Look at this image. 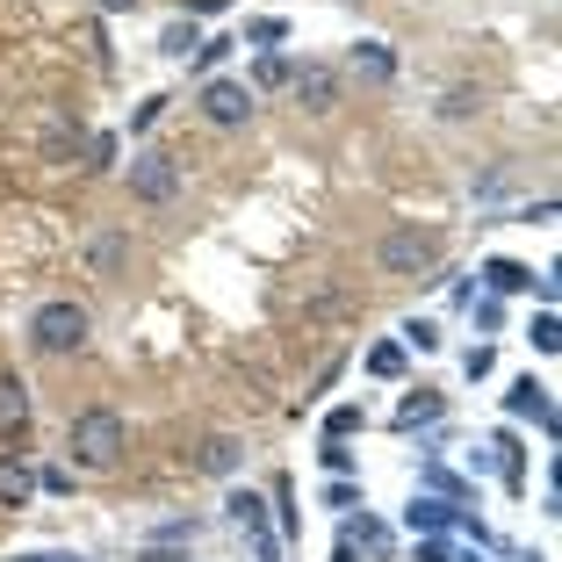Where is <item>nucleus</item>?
<instances>
[{
  "mask_svg": "<svg viewBox=\"0 0 562 562\" xmlns=\"http://www.w3.org/2000/svg\"><path fill=\"white\" fill-rule=\"evenodd\" d=\"M224 519H232V527H246V533H267V497L232 491V497H224Z\"/></svg>",
  "mask_w": 562,
  "mask_h": 562,
  "instance_id": "nucleus-13",
  "label": "nucleus"
},
{
  "mask_svg": "<svg viewBox=\"0 0 562 562\" xmlns=\"http://www.w3.org/2000/svg\"><path fill=\"white\" fill-rule=\"evenodd\" d=\"M317 454H325V469H331V476H353V447H347V440H325Z\"/></svg>",
  "mask_w": 562,
  "mask_h": 562,
  "instance_id": "nucleus-28",
  "label": "nucleus"
},
{
  "mask_svg": "<svg viewBox=\"0 0 562 562\" xmlns=\"http://www.w3.org/2000/svg\"><path fill=\"white\" fill-rule=\"evenodd\" d=\"M454 562H483V555H476V548H469V555H454Z\"/></svg>",
  "mask_w": 562,
  "mask_h": 562,
  "instance_id": "nucleus-38",
  "label": "nucleus"
},
{
  "mask_svg": "<svg viewBox=\"0 0 562 562\" xmlns=\"http://www.w3.org/2000/svg\"><path fill=\"white\" fill-rule=\"evenodd\" d=\"M145 562H181V555H173V548H151V555Z\"/></svg>",
  "mask_w": 562,
  "mask_h": 562,
  "instance_id": "nucleus-35",
  "label": "nucleus"
},
{
  "mask_svg": "<svg viewBox=\"0 0 562 562\" xmlns=\"http://www.w3.org/2000/svg\"><path fill=\"white\" fill-rule=\"evenodd\" d=\"M462 375H469V382H483V375H497V353H491V347H483V339H476V347H469V353H462Z\"/></svg>",
  "mask_w": 562,
  "mask_h": 562,
  "instance_id": "nucleus-25",
  "label": "nucleus"
},
{
  "mask_svg": "<svg viewBox=\"0 0 562 562\" xmlns=\"http://www.w3.org/2000/svg\"><path fill=\"white\" fill-rule=\"evenodd\" d=\"M232 44H238V36H210V44H195V72H210V66H216V58H224Z\"/></svg>",
  "mask_w": 562,
  "mask_h": 562,
  "instance_id": "nucleus-29",
  "label": "nucleus"
},
{
  "mask_svg": "<svg viewBox=\"0 0 562 562\" xmlns=\"http://www.w3.org/2000/svg\"><path fill=\"white\" fill-rule=\"evenodd\" d=\"M166 116V94H151V101H137V116H131V131H151V123Z\"/></svg>",
  "mask_w": 562,
  "mask_h": 562,
  "instance_id": "nucleus-30",
  "label": "nucleus"
},
{
  "mask_svg": "<svg viewBox=\"0 0 562 562\" xmlns=\"http://www.w3.org/2000/svg\"><path fill=\"white\" fill-rule=\"evenodd\" d=\"M527 339H533L541 353H555V347H562V325H555V311H541V317H533V331H527Z\"/></svg>",
  "mask_w": 562,
  "mask_h": 562,
  "instance_id": "nucleus-27",
  "label": "nucleus"
},
{
  "mask_svg": "<svg viewBox=\"0 0 562 562\" xmlns=\"http://www.w3.org/2000/svg\"><path fill=\"white\" fill-rule=\"evenodd\" d=\"M440 412H447V397H440V390H412V397L397 404V432H418V426H440Z\"/></svg>",
  "mask_w": 562,
  "mask_h": 562,
  "instance_id": "nucleus-10",
  "label": "nucleus"
},
{
  "mask_svg": "<svg viewBox=\"0 0 562 562\" xmlns=\"http://www.w3.org/2000/svg\"><path fill=\"white\" fill-rule=\"evenodd\" d=\"M87 331H94L87 303L58 296V303H44V311L30 317V347H36V353H80V347H87Z\"/></svg>",
  "mask_w": 562,
  "mask_h": 562,
  "instance_id": "nucleus-2",
  "label": "nucleus"
},
{
  "mask_svg": "<svg viewBox=\"0 0 562 562\" xmlns=\"http://www.w3.org/2000/svg\"><path fill=\"white\" fill-rule=\"evenodd\" d=\"M331 562H353V548H347V541H339V555H331Z\"/></svg>",
  "mask_w": 562,
  "mask_h": 562,
  "instance_id": "nucleus-37",
  "label": "nucleus"
},
{
  "mask_svg": "<svg viewBox=\"0 0 562 562\" xmlns=\"http://www.w3.org/2000/svg\"><path fill=\"white\" fill-rule=\"evenodd\" d=\"M382 267H390V274L440 267V232H412V224H404V232H390V238H382Z\"/></svg>",
  "mask_w": 562,
  "mask_h": 562,
  "instance_id": "nucleus-3",
  "label": "nucleus"
},
{
  "mask_svg": "<svg viewBox=\"0 0 562 562\" xmlns=\"http://www.w3.org/2000/svg\"><path fill=\"white\" fill-rule=\"evenodd\" d=\"M368 375H382V382H397V375H404V347H397V339L368 347Z\"/></svg>",
  "mask_w": 562,
  "mask_h": 562,
  "instance_id": "nucleus-20",
  "label": "nucleus"
},
{
  "mask_svg": "<svg viewBox=\"0 0 562 562\" xmlns=\"http://www.w3.org/2000/svg\"><path fill=\"white\" fill-rule=\"evenodd\" d=\"M397 347H418V353H432V347H440V325H432V317H412Z\"/></svg>",
  "mask_w": 562,
  "mask_h": 562,
  "instance_id": "nucleus-24",
  "label": "nucleus"
},
{
  "mask_svg": "<svg viewBox=\"0 0 562 562\" xmlns=\"http://www.w3.org/2000/svg\"><path fill=\"white\" fill-rule=\"evenodd\" d=\"M469 303H476V325H483V331H497V325H505V311H497V296H469Z\"/></svg>",
  "mask_w": 562,
  "mask_h": 562,
  "instance_id": "nucleus-32",
  "label": "nucleus"
},
{
  "mask_svg": "<svg viewBox=\"0 0 562 562\" xmlns=\"http://www.w3.org/2000/svg\"><path fill=\"white\" fill-rule=\"evenodd\" d=\"M202 116H210L216 131H238V123L252 116V87L246 80H210L202 87Z\"/></svg>",
  "mask_w": 562,
  "mask_h": 562,
  "instance_id": "nucleus-4",
  "label": "nucleus"
},
{
  "mask_svg": "<svg viewBox=\"0 0 562 562\" xmlns=\"http://www.w3.org/2000/svg\"><path fill=\"white\" fill-rule=\"evenodd\" d=\"M123 440H131L123 412H80V418H72V462H80V469H116Z\"/></svg>",
  "mask_w": 562,
  "mask_h": 562,
  "instance_id": "nucleus-1",
  "label": "nucleus"
},
{
  "mask_svg": "<svg viewBox=\"0 0 562 562\" xmlns=\"http://www.w3.org/2000/svg\"><path fill=\"white\" fill-rule=\"evenodd\" d=\"M426 483H432V491H440V497H462V476H447V469H440V462H432V469H426Z\"/></svg>",
  "mask_w": 562,
  "mask_h": 562,
  "instance_id": "nucleus-33",
  "label": "nucleus"
},
{
  "mask_svg": "<svg viewBox=\"0 0 562 562\" xmlns=\"http://www.w3.org/2000/svg\"><path fill=\"white\" fill-rule=\"evenodd\" d=\"M483 289H491V296H519V289H533V267H519V260H483Z\"/></svg>",
  "mask_w": 562,
  "mask_h": 562,
  "instance_id": "nucleus-12",
  "label": "nucleus"
},
{
  "mask_svg": "<svg viewBox=\"0 0 562 562\" xmlns=\"http://www.w3.org/2000/svg\"><path fill=\"white\" fill-rule=\"evenodd\" d=\"M36 497V469L22 454H0V505H30Z\"/></svg>",
  "mask_w": 562,
  "mask_h": 562,
  "instance_id": "nucleus-11",
  "label": "nucleus"
},
{
  "mask_svg": "<svg viewBox=\"0 0 562 562\" xmlns=\"http://www.w3.org/2000/svg\"><path fill=\"white\" fill-rule=\"evenodd\" d=\"M483 109V87H447V101H440V116H476Z\"/></svg>",
  "mask_w": 562,
  "mask_h": 562,
  "instance_id": "nucleus-22",
  "label": "nucleus"
},
{
  "mask_svg": "<svg viewBox=\"0 0 562 562\" xmlns=\"http://www.w3.org/2000/svg\"><path fill=\"white\" fill-rule=\"evenodd\" d=\"M505 412H513V418H533V426L555 432V397H548V382H533V375H519L513 390H505Z\"/></svg>",
  "mask_w": 562,
  "mask_h": 562,
  "instance_id": "nucleus-7",
  "label": "nucleus"
},
{
  "mask_svg": "<svg viewBox=\"0 0 562 562\" xmlns=\"http://www.w3.org/2000/svg\"><path fill=\"white\" fill-rule=\"evenodd\" d=\"M353 72H368V80H390V72H397V50L375 44V36H361V44H353Z\"/></svg>",
  "mask_w": 562,
  "mask_h": 562,
  "instance_id": "nucleus-14",
  "label": "nucleus"
},
{
  "mask_svg": "<svg viewBox=\"0 0 562 562\" xmlns=\"http://www.w3.org/2000/svg\"><path fill=\"white\" fill-rule=\"evenodd\" d=\"M195 44H202L195 15H188V22H166V36H159V50H166V58H195Z\"/></svg>",
  "mask_w": 562,
  "mask_h": 562,
  "instance_id": "nucleus-17",
  "label": "nucleus"
},
{
  "mask_svg": "<svg viewBox=\"0 0 562 562\" xmlns=\"http://www.w3.org/2000/svg\"><path fill=\"white\" fill-rule=\"evenodd\" d=\"M361 426H368V412H361V404H331V418H325V440H353Z\"/></svg>",
  "mask_w": 562,
  "mask_h": 562,
  "instance_id": "nucleus-21",
  "label": "nucleus"
},
{
  "mask_svg": "<svg viewBox=\"0 0 562 562\" xmlns=\"http://www.w3.org/2000/svg\"><path fill=\"white\" fill-rule=\"evenodd\" d=\"M347 548H368V555H390V527L382 519H347Z\"/></svg>",
  "mask_w": 562,
  "mask_h": 562,
  "instance_id": "nucleus-15",
  "label": "nucleus"
},
{
  "mask_svg": "<svg viewBox=\"0 0 562 562\" xmlns=\"http://www.w3.org/2000/svg\"><path fill=\"white\" fill-rule=\"evenodd\" d=\"M325 505L353 513V505H361V483H353V476H331V483H325Z\"/></svg>",
  "mask_w": 562,
  "mask_h": 562,
  "instance_id": "nucleus-26",
  "label": "nucleus"
},
{
  "mask_svg": "<svg viewBox=\"0 0 562 562\" xmlns=\"http://www.w3.org/2000/svg\"><path fill=\"white\" fill-rule=\"evenodd\" d=\"M281 36H289V22H281V15H252V22H246V36H238V44H252V50H274Z\"/></svg>",
  "mask_w": 562,
  "mask_h": 562,
  "instance_id": "nucleus-18",
  "label": "nucleus"
},
{
  "mask_svg": "<svg viewBox=\"0 0 562 562\" xmlns=\"http://www.w3.org/2000/svg\"><path fill=\"white\" fill-rule=\"evenodd\" d=\"M202 469H210V476H232V469H238V440H232V432H216V440L202 447Z\"/></svg>",
  "mask_w": 562,
  "mask_h": 562,
  "instance_id": "nucleus-19",
  "label": "nucleus"
},
{
  "mask_svg": "<svg viewBox=\"0 0 562 562\" xmlns=\"http://www.w3.org/2000/svg\"><path fill=\"white\" fill-rule=\"evenodd\" d=\"M123 260H131V238H94V267L101 274H116Z\"/></svg>",
  "mask_w": 562,
  "mask_h": 562,
  "instance_id": "nucleus-23",
  "label": "nucleus"
},
{
  "mask_svg": "<svg viewBox=\"0 0 562 562\" xmlns=\"http://www.w3.org/2000/svg\"><path fill=\"white\" fill-rule=\"evenodd\" d=\"M404 527L412 533H447V527H462V505H447V497H412V505H404Z\"/></svg>",
  "mask_w": 562,
  "mask_h": 562,
  "instance_id": "nucleus-9",
  "label": "nucleus"
},
{
  "mask_svg": "<svg viewBox=\"0 0 562 562\" xmlns=\"http://www.w3.org/2000/svg\"><path fill=\"white\" fill-rule=\"evenodd\" d=\"M131 188L145 202H173L181 195V166L166 159V151H145V159H131Z\"/></svg>",
  "mask_w": 562,
  "mask_h": 562,
  "instance_id": "nucleus-5",
  "label": "nucleus"
},
{
  "mask_svg": "<svg viewBox=\"0 0 562 562\" xmlns=\"http://www.w3.org/2000/svg\"><path fill=\"white\" fill-rule=\"evenodd\" d=\"M289 58H281V50H260V66H252V94H274V87H289Z\"/></svg>",
  "mask_w": 562,
  "mask_h": 562,
  "instance_id": "nucleus-16",
  "label": "nucleus"
},
{
  "mask_svg": "<svg viewBox=\"0 0 562 562\" xmlns=\"http://www.w3.org/2000/svg\"><path fill=\"white\" fill-rule=\"evenodd\" d=\"M30 562H87V555H30Z\"/></svg>",
  "mask_w": 562,
  "mask_h": 562,
  "instance_id": "nucleus-36",
  "label": "nucleus"
},
{
  "mask_svg": "<svg viewBox=\"0 0 562 562\" xmlns=\"http://www.w3.org/2000/svg\"><path fill=\"white\" fill-rule=\"evenodd\" d=\"M289 87H296V101L311 109V116H331V109H339V72L331 66H296Z\"/></svg>",
  "mask_w": 562,
  "mask_h": 562,
  "instance_id": "nucleus-6",
  "label": "nucleus"
},
{
  "mask_svg": "<svg viewBox=\"0 0 562 562\" xmlns=\"http://www.w3.org/2000/svg\"><path fill=\"white\" fill-rule=\"evenodd\" d=\"M412 562H454V548H447L440 533H426V541H418V555H412Z\"/></svg>",
  "mask_w": 562,
  "mask_h": 562,
  "instance_id": "nucleus-31",
  "label": "nucleus"
},
{
  "mask_svg": "<svg viewBox=\"0 0 562 562\" xmlns=\"http://www.w3.org/2000/svg\"><path fill=\"white\" fill-rule=\"evenodd\" d=\"M101 15H131V8H145V0H94Z\"/></svg>",
  "mask_w": 562,
  "mask_h": 562,
  "instance_id": "nucleus-34",
  "label": "nucleus"
},
{
  "mask_svg": "<svg viewBox=\"0 0 562 562\" xmlns=\"http://www.w3.org/2000/svg\"><path fill=\"white\" fill-rule=\"evenodd\" d=\"M30 432V382L0 375V440H22Z\"/></svg>",
  "mask_w": 562,
  "mask_h": 562,
  "instance_id": "nucleus-8",
  "label": "nucleus"
}]
</instances>
